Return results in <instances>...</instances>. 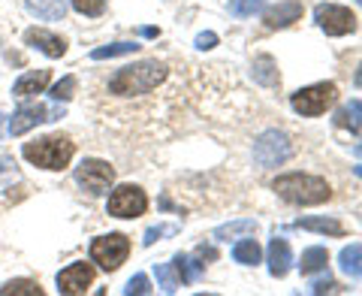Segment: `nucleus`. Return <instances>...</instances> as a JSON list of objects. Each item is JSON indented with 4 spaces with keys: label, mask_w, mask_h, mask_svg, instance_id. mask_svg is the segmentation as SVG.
<instances>
[{
    "label": "nucleus",
    "mask_w": 362,
    "mask_h": 296,
    "mask_svg": "<svg viewBox=\"0 0 362 296\" xmlns=\"http://www.w3.org/2000/svg\"><path fill=\"white\" fill-rule=\"evenodd\" d=\"M166 79V67L157 61H139L133 67H121V70L109 79V91L118 97H136L148 94Z\"/></svg>",
    "instance_id": "1"
},
{
    "label": "nucleus",
    "mask_w": 362,
    "mask_h": 296,
    "mask_svg": "<svg viewBox=\"0 0 362 296\" xmlns=\"http://www.w3.org/2000/svg\"><path fill=\"white\" fill-rule=\"evenodd\" d=\"M275 193L284 203H293V206H320L332 197L329 185L317 176L308 173H287V176H278L275 178Z\"/></svg>",
    "instance_id": "2"
},
{
    "label": "nucleus",
    "mask_w": 362,
    "mask_h": 296,
    "mask_svg": "<svg viewBox=\"0 0 362 296\" xmlns=\"http://www.w3.org/2000/svg\"><path fill=\"white\" fill-rule=\"evenodd\" d=\"M21 154L28 157L33 166L42 169H64L73 161V142L66 136H42L21 148Z\"/></svg>",
    "instance_id": "3"
},
{
    "label": "nucleus",
    "mask_w": 362,
    "mask_h": 296,
    "mask_svg": "<svg viewBox=\"0 0 362 296\" xmlns=\"http://www.w3.org/2000/svg\"><path fill=\"white\" fill-rule=\"evenodd\" d=\"M335 97H338V88L332 82H320V85L299 88L296 94L290 97V106L296 109L299 115L314 118V115H323V112L335 103Z\"/></svg>",
    "instance_id": "4"
},
{
    "label": "nucleus",
    "mask_w": 362,
    "mask_h": 296,
    "mask_svg": "<svg viewBox=\"0 0 362 296\" xmlns=\"http://www.w3.org/2000/svg\"><path fill=\"white\" fill-rule=\"evenodd\" d=\"M290 154H293V145L284 133H278V130H266V133H259L257 136V142H254V161L263 166V169H272V166H281L284 161H290Z\"/></svg>",
    "instance_id": "5"
},
{
    "label": "nucleus",
    "mask_w": 362,
    "mask_h": 296,
    "mask_svg": "<svg viewBox=\"0 0 362 296\" xmlns=\"http://www.w3.org/2000/svg\"><path fill=\"white\" fill-rule=\"evenodd\" d=\"M130 254V242L127 236L121 233H109V236H97L94 242H90V260L100 263L106 272H115L124 260Z\"/></svg>",
    "instance_id": "6"
},
{
    "label": "nucleus",
    "mask_w": 362,
    "mask_h": 296,
    "mask_svg": "<svg viewBox=\"0 0 362 296\" xmlns=\"http://www.w3.org/2000/svg\"><path fill=\"white\" fill-rule=\"evenodd\" d=\"M109 215H115V218H139L148 209V197H145L142 188L136 185H121L109 193Z\"/></svg>",
    "instance_id": "7"
},
{
    "label": "nucleus",
    "mask_w": 362,
    "mask_h": 296,
    "mask_svg": "<svg viewBox=\"0 0 362 296\" xmlns=\"http://www.w3.org/2000/svg\"><path fill=\"white\" fill-rule=\"evenodd\" d=\"M76 181L82 185L88 193H106L112 188V181H115V169H112L106 161H97V157H88V161L78 164L76 169Z\"/></svg>",
    "instance_id": "8"
},
{
    "label": "nucleus",
    "mask_w": 362,
    "mask_h": 296,
    "mask_svg": "<svg viewBox=\"0 0 362 296\" xmlns=\"http://www.w3.org/2000/svg\"><path fill=\"white\" fill-rule=\"evenodd\" d=\"M314 18H317V25H320V30H326L329 37H344V33L356 30V18H354V13H350L347 6L323 4V6H317Z\"/></svg>",
    "instance_id": "9"
},
{
    "label": "nucleus",
    "mask_w": 362,
    "mask_h": 296,
    "mask_svg": "<svg viewBox=\"0 0 362 296\" xmlns=\"http://www.w3.org/2000/svg\"><path fill=\"white\" fill-rule=\"evenodd\" d=\"M64 115V109H45L40 103H33V106H21L13 118H9V133L13 136H21V133H28L33 130L37 124L42 121H58Z\"/></svg>",
    "instance_id": "10"
},
{
    "label": "nucleus",
    "mask_w": 362,
    "mask_h": 296,
    "mask_svg": "<svg viewBox=\"0 0 362 296\" xmlns=\"http://www.w3.org/2000/svg\"><path fill=\"white\" fill-rule=\"evenodd\" d=\"M94 284V266L90 263H70L58 272V290L61 293H85Z\"/></svg>",
    "instance_id": "11"
},
{
    "label": "nucleus",
    "mask_w": 362,
    "mask_h": 296,
    "mask_svg": "<svg viewBox=\"0 0 362 296\" xmlns=\"http://www.w3.org/2000/svg\"><path fill=\"white\" fill-rule=\"evenodd\" d=\"M25 42L33 45V49H40L42 55H49V58H64L66 55V42L61 37H54V33L42 30V28H30L25 33Z\"/></svg>",
    "instance_id": "12"
},
{
    "label": "nucleus",
    "mask_w": 362,
    "mask_h": 296,
    "mask_svg": "<svg viewBox=\"0 0 362 296\" xmlns=\"http://www.w3.org/2000/svg\"><path fill=\"white\" fill-rule=\"evenodd\" d=\"M293 263V251L287 245V239H272L269 242V272L275 278H284Z\"/></svg>",
    "instance_id": "13"
},
{
    "label": "nucleus",
    "mask_w": 362,
    "mask_h": 296,
    "mask_svg": "<svg viewBox=\"0 0 362 296\" xmlns=\"http://www.w3.org/2000/svg\"><path fill=\"white\" fill-rule=\"evenodd\" d=\"M263 18H266L269 28H287V25H293V21L302 18V4H296V0H287V4H278V6L266 9Z\"/></svg>",
    "instance_id": "14"
},
{
    "label": "nucleus",
    "mask_w": 362,
    "mask_h": 296,
    "mask_svg": "<svg viewBox=\"0 0 362 296\" xmlns=\"http://www.w3.org/2000/svg\"><path fill=\"white\" fill-rule=\"evenodd\" d=\"M52 73L49 70H33V73H25L13 85V97H33V94H42L45 85H49Z\"/></svg>",
    "instance_id": "15"
},
{
    "label": "nucleus",
    "mask_w": 362,
    "mask_h": 296,
    "mask_svg": "<svg viewBox=\"0 0 362 296\" xmlns=\"http://www.w3.org/2000/svg\"><path fill=\"white\" fill-rule=\"evenodd\" d=\"M28 9L42 21H61L66 16V0H28Z\"/></svg>",
    "instance_id": "16"
},
{
    "label": "nucleus",
    "mask_w": 362,
    "mask_h": 296,
    "mask_svg": "<svg viewBox=\"0 0 362 296\" xmlns=\"http://www.w3.org/2000/svg\"><path fill=\"white\" fill-rule=\"evenodd\" d=\"M338 263H341V269L347 272L350 278H362V245L354 242L347 245L341 254H338Z\"/></svg>",
    "instance_id": "17"
},
{
    "label": "nucleus",
    "mask_w": 362,
    "mask_h": 296,
    "mask_svg": "<svg viewBox=\"0 0 362 296\" xmlns=\"http://www.w3.org/2000/svg\"><path fill=\"white\" fill-rule=\"evenodd\" d=\"M257 230V221L254 218H242V221H230L214 230V239H223V242H230V239H239V236H251Z\"/></svg>",
    "instance_id": "18"
},
{
    "label": "nucleus",
    "mask_w": 362,
    "mask_h": 296,
    "mask_svg": "<svg viewBox=\"0 0 362 296\" xmlns=\"http://www.w3.org/2000/svg\"><path fill=\"white\" fill-rule=\"evenodd\" d=\"M326 263H329V254H326V248L314 245V248H308V251L302 254V263H299V269H302V275H311V272H320V269H326Z\"/></svg>",
    "instance_id": "19"
},
{
    "label": "nucleus",
    "mask_w": 362,
    "mask_h": 296,
    "mask_svg": "<svg viewBox=\"0 0 362 296\" xmlns=\"http://www.w3.org/2000/svg\"><path fill=\"white\" fill-rule=\"evenodd\" d=\"M338 124L350 133H362V100H350V103L338 112Z\"/></svg>",
    "instance_id": "20"
},
{
    "label": "nucleus",
    "mask_w": 362,
    "mask_h": 296,
    "mask_svg": "<svg viewBox=\"0 0 362 296\" xmlns=\"http://www.w3.org/2000/svg\"><path fill=\"white\" fill-rule=\"evenodd\" d=\"M173 266H175V272H178V278L185 281V284H190V281H197L199 278V272L206 269V263H199V260H194V257H187V254H178L175 260H173Z\"/></svg>",
    "instance_id": "21"
},
{
    "label": "nucleus",
    "mask_w": 362,
    "mask_h": 296,
    "mask_svg": "<svg viewBox=\"0 0 362 296\" xmlns=\"http://www.w3.org/2000/svg\"><path fill=\"white\" fill-rule=\"evenodd\" d=\"M259 245L254 242V239H242V242H235L233 245V257H235V263H242V266H254L259 263Z\"/></svg>",
    "instance_id": "22"
},
{
    "label": "nucleus",
    "mask_w": 362,
    "mask_h": 296,
    "mask_svg": "<svg viewBox=\"0 0 362 296\" xmlns=\"http://www.w3.org/2000/svg\"><path fill=\"white\" fill-rule=\"evenodd\" d=\"M254 79L259 85H266V88L278 85V70H275V61H272L269 55H263V58L254 61Z\"/></svg>",
    "instance_id": "23"
},
{
    "label": "nucleus",
    "mask_w": 362,
    "mask_h": 296,
    "mask_svg": "<svg viewBox=\"0 0 362 296\" xmlns=\"http://www.w3.org/2000/svg\"><path fill=\"white\" fill-rule=\"evenodd\" d=\"M296 227H302V230H314V233H329V236L344 233V227L335 218H305V221H296Z\"/></svg>",
    "instance_id": "24"
},
{
    "label": "nucleus",
    "mask_w": 362,
    "mask_h": 296,
    "mask_svg": "<svg viewBox=\"0 0 362 296\" xmlns=\"http://www.w3.org/2000/svg\"><path fill=\"white\" fill-rule=\"evenodd\" d=\"M139 45L136 42H112V45H100V49L90 52L94 61H106V58H121V55H133Z\"/></svg>",
    "instance_id": "25"
},
{
    "label": "nucleus",
    "mask_w": 362,
    "mask_h": 296,
    "mask_svg": "<svg viewBox=\"0 0 362 296\" xmlns=\"http://www.w3.org/2000/svg\"><path fill=\"white\" fill-rule=\"evenodd\" d=\"M42 296L40 290V284L37 281H28V278H16V281H9L6 288H0V296Z\"/></svg>",
    "instance_id": "26"
},
{
    "label": "nucleus",
    "mask_w": 362,
    "mask_h": 296,
    "mask_svg": "<svg viewBox=\"0 0 362 296\" xmlns=\"http://www.w3.org/2000/svg\"><path fill=\"white\" fill-rule=\"evenodd\" d=\"M157 281H160V288L166 290V293H175L178 290V272H175V266H157Z\"/></svg>",
    "instance_id": "27"
},
{
    "label": "nucleus",
    "mask_w": 362,
    "mask_h": 296,
    "mask_svg": "<svg viewBox=\"0 0 362 296\" xmlns=\"http://www.w3.org/2000/svg\"><path fill=\"white\" fill-rule=\"evenodd\" d=\"M76 13H82V16H100L106 9V0H70Z\"/></svg>",
    "instance_id": "28"
},
{
    "label": "nucleus",
    "mask_w": 362,
    "mask_h": 296,
    "mask_svg": "<svg viewBox=\"0 0 362 296\" xmlns=\"http://www.w3.org/2000/svg\"><path fill=\"white\" fill-rule=\"evenodd\" d=\"M230 9H233L235 16L247 18V16H254V13H259V9H263V0H233Z\"/></svg>",
    "instance_id": "29"
},
{
    "label": "nucleus",
    "mask_w": 362,
    "mask_h": 296,
    "mask_svg": "<svg viewBox=\"0 0 362 296\" xmlns=\"http://www.w3.org/2000/svg\"><path fill=\"white\" fill-rule=\"evenodd\" d=\"M73 91H76V79H73V76H64L61 82L52 88V97H54V100H70Z\"/></svg>",
    "instance_id": "30"
},
{
    "label": "nucleus",
    "mask_w": 362,
    "mask_h": 296,
    "mask_svg": "<svg viewBox=\"0 0 362 296\" xmlns=\"http://www.w3.org/2000/svg\"><path fill=\"white\" fill-rule=\"evenodd\" d=\"M124 293H127V296H133V293H151V281H148V275H136V278H130V281H127V288H124Z\"/></svg>",
    "instance_id": "31"
},
{
    "label": "nucleus",
    "mask_w": 362,
    "mask_h": 296,
    "mask_svg": "<svg viewBox=\"0 0 362 296\" xmlns=\"http://www.w3.org/2000/svg\"><path fill=\"white\" fill-rule=\"evenodd\" d=\"M166 233H175V227H151V230L145 233L142 242H145V245H154V242H157V236H166Z\"/></svg>",
    "instance_id": "32"
},
{
    "label": "nucleus",
    "mask_w": 362,
    "mask_h": 296,
    "mask_svg": "<svg viewBox=\"0 0 362 296\" xmlns=\"http://www.w3.org/2000/svg\"><path fill=\"white\" fill-rule=\"evenodd\" d=\"M4 178H16V161L13 157H0V181Z\"/></svg>",
    "instance_id": "33"
},
{
    "label": "nucleus",
    "mask_w": 362,
    "mask_h": 296,
    "mask_svg": "<svg viewBox=\"0 0 362 296\" xmlns=\"http://www.w3.org/2000/svg\"><path fill=\"white\" fill-rule=\"evenodd\" d=\"M214 42H218V33H211V30H206V33H199L197 37V49H214Z\"/></svg>",
    "instance_id": "34"
},
{
    "label": "nucleus",
    "mask_w": 362,
    "mask_h": 296,
    "mask_svg": "<svg viewBox=\"0 0 362 296\" xmlns=\"http://www.w3.org/2000/svg\"><path fill=\"white\" fill-rule=\"evenodd\" d=\"M326 290H335V281H332V278L314 281V284H311V293H326Z\"/></svg>",
    "instance_id": "35"
},
{
    "label": "nucleus",
    "mask_w": 362,
    "mask_h": 296,
    "mask_svg": "<svg viewBox=\"0 0 362 296\" xmlns=\"http://www.w3.org/2000/svg\"><path fill=\"white\" fill-rule=\"evenodd\" d=\"M157 33H160L157 28H142V37H157Z\"/></svg>",
    "instance_id": "36"
},
{
    "label": "nucleus",
    "mask_w": 362,
    "mask_h": 296,
    "mask_svg": "<svg viewBox=\"0 0 362 296\" xmlns=\"http://www.w3.org/2000/svg\"><path fill=\"white\" fill-rule=\"evenodd\" d=\"M356 85L362 88V64H359V70H356Z\"/></svg>",
    "instance_id": "37"
},
{
    "label": "nucleus",
    "mask_w": 362,
    "mask_h": 296,
    "mask_svg": "<svg viewBox=\"0 0 362 296\" xmlns=\"http://www.w3.org/2000/svg\"><path fill=\"white\" fill-rule=\"evenodd\" d=\"M354 154H356V157H362V145H356V148H354Z\"/></svg>",
    "instance_id": "38"
},
{
    "label": "nucleus",
    "mask_w": 362,
    "mask_h": 296,
    "mask_svg": "<svg viewBox=\"0 0 362 296\" xmlns=\"http://www.w3.org/2000/svg\"><path fill=\"white\" fill-rule=\"evenodd\" d=\"M354 173H356V176L362 178V164H359V166H354Z\"/></svg>",
    "instance_id": "39"
},
{
    "label": "nucleus",
    "mask_w": 362,
    "mask_h": 296,
    "mask_svg": "<svg viewBox=\"0 0 362 296\" xmlns=\"http://www.w3.org/2000/svg\"><path fill=\"white\" fill-rule=\"evenodd\" d=\"M0 136H4V115H0Z\"/></svg>",
    "instance_id": "40"
}]
</instances>
